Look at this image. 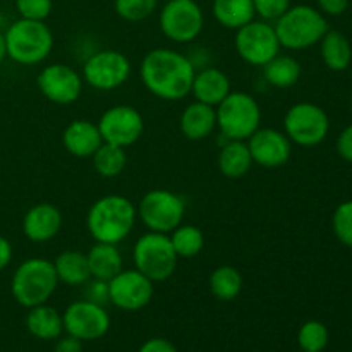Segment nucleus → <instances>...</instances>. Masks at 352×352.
I'll use <instances>...</instances> for the list:
<instances>
[{
	"instance_id": "37",
	"label": "nucleus",
	"mask_w": 352,
	"mask_h": 352,
	"mask_svg": "<svg viewBox=\"0 0 352 352\" xmlns=\"http://www.w3.org/2000/svg\"><path fill=\"white\" fill-rule=\"evenodd\" d=\"M82 299L105 306L109 302V282L91 277L85 284V298Z\"/></svg>"
},
{
	"instance_id": "30",
	"label": "nucleus",
	"mask_w": 352,
	"mask_h": 352,
	"mask_svg": "<svg viewBox=\"0 0 352 352\" xmlns=\"http://www.w3.org/2000/svg\"><path fill=\"white\" fill-rule=\"evenodd\" d=\"M93 167L96 174L103 179H113L122 174L127 165L126 148L116 146L110 143H102V146L93 153Z\"/></svg>"
},
{
	"instance_id": "46",
	"label": "nucleus",
	"mask_w": 352,
	"mask_h": 352,
	"mask_svg": "<svg viewBox=\"0 0 352 352\" xmlns=\"http://www.w3.org/2000/svg\"><path fill=\"white\" fill-rule=\"evenodd\" d=\"M164 2H167V0H164Z\"/></svg>"
},
{
	"instance_id": "39",
	"label": "nucleus",
	"mask_w": 352,
	"mask_h": 352,
	"mask_svg": "<svg viewBox=\"0 0 352 352\" xmlns=\"http://www.w3.org/2000/svg\"><path fill=\"white\" fill-rule=\"evenodd\" d=\"M138 352H179V351L170 340L162 339V337H153V339H148L146 342L141 344Z\"/></svg>"
},
{
	"instance_id": "6",
	"label": "nucleus",
	"mask_w": 352,
	"mask_h": 352,
	"mask_svg": "<svg viewBox=\"0 0 352 352\" xmlns=\"http://www.w3.org/2000/svg\"><path fill=\"white\" fill-rule=\"evenodd\" d=\"M217 110V129L223 140L246 141L261 124V109L253 95L244 91H230Z\"/></svg>"
},
{
	"instance_id": "42",
	"label": "nucleus",
	"mask_w": 352,
	"mask_h": 352,
	"mask_svg": "<svg viewBox=\"0 0 352 352\" xmlns=\"http://www.w3.org/2000/svg\"><path fill=\"white\" fill-rule=\"evenodd\" d=\"M10 260H12V244L0 236V272L9 267Z\"/></svg>"
},
{
	"instance_id": "19",
	"label": "nucleus",
	"mask_w": 352,
	"mask_h": 352,
	"mask_svg": "<svg viewBox=\"0 0 352 352\" xmlns=\"http://www.w3.org/2000/svg\"><path fill=\"white\" fill-rule=\"evenodd\" d=\"M102 143L98 126L88 119L72 120L62 133V144L72 157L91 158Z\"/></svg>"
},
{
	"instance_id": "14",
	"label": "nucleus",
	"mask_w": 352,
	"mask_h": 352,
	"mask_svg": "<svg viewBox=\"0 0 352 352\" xmlns=\"http://www.w3.org/2000/svg\"><path fill=\"white\" fill-rule=\"evenodd\" d=\"M98 129L103 143L129 148L140 141L144 133V119L140 110L131 105H113L98 119Z\"/></svg>"
},
{
	"instance_id": "44",
	"label": "nucleus",
	"mask_w": 352,
	"mask_h": 352,
	"mask_svg": "<svg viewBox=\"0 0 352 352\" xmlns=\"http://www.w3.org/2000/svg\"><path fill=\"white\" fill-rule=\"evenodd\" d=\"M351 110H352V98H351Z\"/></svg>"
},
{
	"instance_id": "12",
	"label": "nucleus",
	"mask_w": 352,
	"mask_h": 352,
	"mask_svg": "<svg viewBox=\"0 0 352 352\" xmlns=\"http://www.w3.org/2000/svg\"><path fill=\"white\" fill-rule=\"evenodd\" d=\"M234 47L237 55L254 67H263L275 55L280 54L282 48L274 24L263 19H253L236 30Z\"/></svg>"
},
{
	"instance_id": "1",
	"label": "nucleus",
	"mask_w": 352,
	"mask_h": 352,
	"mask_svg": "<svg viewBox=\"0 0 352 352\" xmlns=\"http://www.w3.org/2000/svg\"><path fill=\"white\" fill-rule=\"evenodd\" d=\"M195 62L174 48H153L140 64L144 88L164 102H181L191 93Z\"/></svg>"
},
{
	"instance_id": "16",
	"label": "nucleus",
	"mask_w": 352,
	"mask_h": 352,
	"mask_svg": "<svg viewBox=\"0 0 352 352\" xmlns=\"http://www.w3.org/2000/svg\"><path fill=\"white\" fill-rule=\"evenodd\" d=\"M36 86L48 102L55 105H71L81 98L85 81L74 67L55 62L41 69Z\"/></svg>"
},
{
	"instance_id": "27",
	"label": "nucleus",
	"mask_w": 352,
	"mask_h": 352,
	"mask_svg": "<svg viewBox=\"0 0 352 352\" xmlns=\"http://www.w3.org/2000/svg\"><path fill=\"white\" fill-rule=\"evenodd\" d=\"M212 14L227 30H239L256 17L253 0H213Z\"/></svg>"
},
{
	"instance_id": "23",
	"label": "nucleus",
	"mask_w": 352,
	"mask_h": 352,
	"mask_svg": "<svg viewBox=\"0 0 352 352\" xmlns=\"http://www.w3.org/2000/svg\"><path fill=\"white\" fill-rule=\"evenodd\" d=\"M217 165H219V170L223 177H244L253 167V158H251L246 141L226 140V143L220 148L219 157H217Z\"/></svg>"
},
{
	"instance_id": "31",
	"label": "nucleus",
	"mask_w": 352,
	"mask_h": 352,
	"mask_svg": "<svg viewBox=\"0 0 352 352\" xmlns=\"http://www.w3.org/2000/svg\"><path fill=\"white\" fill-rule=\"evenodd\" d=\"M172 248L179 258H195L205 248V236L198 226L192 223H181L168 234Z\"/></svg>"
},
{
	"instance_id": "5",
	"label": "nucleus",
	"mask_w": 352,
	"mask_h": 352,
	"mask_svg": "<svg viewBox=\"0 0 352 352\" xmlns=\"http://www.w3.org/2000/svg\"><path fill=\"white\" fill-rule=\"evenodd\" d=\"M7 57L21 65H36L47 60L54 48V33L45 21L19 17L3 33Z\"/></svg>"
},
{
	"instance_id": "47",
	"label": "nucleus",
	"mask_w": 352,
	"mask_h": 352,
	"mask_svg": "<svg viewBox=\"0 0 352 352\" xmlns=\"http://www.w3.org/2000/svg\"><path fill=\"white\" fill-rule=\"evenodd\" d=\"M301 352H305V351H301Z\"/></svg>"
},
{
	"instance_id": "13",
	"label": "nucleus",
	"mask_w": 352,
	"mask_h": 352,
	"mask_svg": "<svg viewBox=\"0 0 352 352\" xmlns=\"http://www.w3.org/2000/svg\"><path fill=\"white\" fill-rule=\"evenodd\" d=\"M62 320H64V332L81 342L102 339L110 330V315L105 306L96 305L88 299H78L71 302L62 313Z\"/></svg>"
},
{
	"instance_id": "2",
	"label": "nucleus",
	"mask_w": 352,
	"mask_h": 352,
	"mask_svg": "<svg viewBox=\"0 0 352 352\" xmlns=\"http://www.w3.org/2000/svg\"><path fill=\"white\" fill-rule=\"evenodd\" d=\"M138 219L136 205L120 195L96 199L86 213V229L95 243L120 244L131 236Z\"/></svg>"
},
{
	"instance_id": "29",
	"label": "nucleus",
	"mask_w": 352,
	"mask_h": 352,
	"mask_svg": "<svg viewBox=\"0 0 352 352\" xmlns=\"http://www.w3.org/2000/svg\"><path fill=\"white\" fill-rule=\"evenodd\" d=\"M208 287L213 298L219 299V301L229 302L241 296L244 287V278L236 267L222 265V267H217L210 274Z\"/></svg>"
},
{
	"instance_id": "15",
	"label": "nucleus",
	"mask_w": 352,
	"mask_h": 352,
	"mask_svg": "<svg viewBox=\"0 0 352 352\" xmlns=\"http://www.w3.org/2000/svg\"><path fill=\"white\" fill-rule=\"evenodd\" d=\"M155 294L153 282L136 268L120 270L109 280V302L120 311H140L146 308Z\"/></svg>"
},
{
	"instance_id": "25",
	"label": "nucleus",
	"mask_w": 352,
	"mask_h": 352,
	"mask_svg": "<svg viewBox=\"0 0 352 352\" xmlns=\"http://www.w3.org/2000/svg\"><path fill=\"white\" fill-rule=\"evenodd\" d=\"M54 267L55 272H57L58 282L69 285V287H81L91 278L88 258L81 251H62L54 260Z\"/></svg>"
},
{
	"instance_id": "28",
	"label": "nucleus",
	"mask_w": 352,
	"mask_h": 352,
	"mask_svg": "<svg viewBox=\"0 0 352 352\" xmlns=\"http://www.w3.org/2000/svg\"><path fill=\"white\" fill-rule=\"evenodd\" d=\"M261 69H263L265 81L278 89L291 88L301 78V64L292 55H275Z\"/></svg>"
},
{
	"instance_id": "7",
	"label": "nucleus",
	"mask_w": 352,
	"mask_h": 352,
	"mask_svg": "<svg viewBox=\"0 0 352 352\" xmlns=\"http://www.w3.org/2000/svg\"><path fill=\"white\" fill-rule=\"evenodd\" d=\"M134 268L151 282H165L175 274L179 256L172 248L168 234L150 232L138 237L133 248Z\"/></svg>"
},
{
	"instance_id": "20",
	"label": "nucleus",
	"mask_w": 352,
	"mask_h": 352,
	"mask_svg": "<svg viewBox=\"0 0 352 352\" xmlns=\"http://www.w3.org/2000/svg\"><path fill=\"white\" fill-rule=\"evenodd\" d=\"M179 127L186 140L203 141L212 136L217 129V110L206 103L191 102L184 107L179 119Z\"/></svg>"
},
{
	"instance_id": "34",
	"label": "nucleus",
	"mask_w": 352,
	"mask_h": 352,
	"mask_svg": "<svg viewBox=\"0 0 352 352\" xmlns=\"http://www.w3.org/2000/svg\"><path fill=\"white\" fill-rule=\"evenodd\" d=\"M332 229L340 244L352 248V199L337 206L332 215Z\"/></svg>"
},
{
	"instance_id": "36",
	"label": "nucleus",
	"mask_w": 352,
	"mask_h": 352,
	"mask_svg": "<svg viewBox=\"0 0 352 352\" xmlns=\"http://www.w3.org/2000/svg\"><path fill=\"white\" fill-rule=\"evenodd\" d=\"M253 6L260 19L275 23L291 7V0H253Z\"/></svg>"
},
{
	"instance_id": "33",
	"label": "nucleus",
	"mask_w": 352,
	"mask_h": 352,
	"mask_svg": "<svg viewBox=\"0 0 352 352\" xmlns=\"http://www.w3.org/2000/svg\"><path fill=\"white\" fill-rule=\"evenodd\" d=\"M158 0H113V10L127 23H141L157 10Z\"/></svg>"
},
{
	"instance_id": "41",
	"label": "nucleus",
	"mask_w": 352,
	"mask_h": 352,
	"mask_svg": "<svg viewBox=\"0 0 352 352\" xmlns=\"http://www.w3.org/2000/svg\"><path fill=\"white\" fill-rule=\"evenodd\" d=\"M54 352H82V342L76 337L69 336V333H62L57 340H55Z\"/></svg>"
},
{
	"instance_id": "24",
	"label": "nucleus",
	"mask_w": 352,
	"mask_h": 352,
	"mask_svg": "<svg viewBox=\"0 0 352 352\" xmlns=\"http://www.w3.org/2000/svg\"><path fill=\"white\" fill-rule=\"evenodd\" d=\"M86 258H88L89 274L93 278L109 282L122 270V254L117 244L95 243L86 253Z\"/></svg>"
},
{
	"instance_id": "22",
	"label": "nucleus",
	"mask_w": 352,
	"mask_h": 352,
	"mask_svg": "<svg viewBox=\"0 0 352 352\" xmlns=\"http://www.w3.org/2000/svg\"><path fill=\"white\" fill-rule=\"evenodd\" d=\"M26 329L38 340H57L64 333V320L57 308L48 306V302L28 309Z\"/></svg>"
},
{
	"instance_id": "43",
	"label": "nucleus",
	"mask_w": 352,
	"mask_h": 352,
	"mask_svg": "<svg viewBox=\"0 0 352 352\" xmlns=\"http://www.w3.org/2000/svg\"><path fill=\"white\" fill-rule=\"evenodd\" d=\"M7 57V45H6V36L3 33L0 31V64L3 62V58Z\"/></svg>"
},
{
	"instance_id": "21",
	"label": "nucleus",
	"mask_w": 352,
	"mask_h": 352,
	"mask_svg": "<svg viewBox=\"0 0 352 352\" xmlns=\"http://www.w3.org/2000/svg\"><path fill=\"white\" fill-rule=\"evenodd\" d=\"M230 91L232 85L229 76L219 67H203L201 71H196L191 86V95L195 100L217 107Z\"/></svg>"
},
{
	"instance_id": "11",
	"label": "nucleus",
	"mask_w": 352,
	"mask_h": 352,
	"mask_svg": "<svg viewBox=\"0 0 352 352\" xmlns=\"http://www.w3.org/2000/svg\"><path fill=\"white\" fill-rule=\"evenodd\" d=\"M133 65L122 52L105 48L86 58L82 65V81L96 91H112L126 85L131 78Z\"/></svg>"
},
{
	"instance_id": "40",
	"label": "nucleus",
	"mask_w": 352,
	"mask_h": 352,
	"mask_svg": "<svg viewBox=\"0 0 352 352\" xmlns=\"http://www.w3.org/2000/svg\"><path fill=\"white\" fill-rule=\"evenodd\" d=\"M316 3L323 16H340L349 7V0H316Z\"/></svg>"
},
{
	"instance_id": "18",
	"label": "nucleus",
	"mask_w": 352,
	"mask_h": 352,
	"mask_svg": "<svg viewBox=\"0 0 352 352\" xmlns=\"http://www.w3.org/2000/svg\"><path fill=\"white\" fill-rule=\"evenodd\" d=\"M62 213L52 203H36L23 217V234L31 243H48L62 229Z\"/></svg>"
},
{
	"instance_id": "32",
	"label": "nucleus",
	"mask_w": 352,
	"mask_h": 352,
	"mask_svg": "<svg viewBox=\"0 0 352 352\" xmlns=\"http://www.w3.org/2000/svg\"><path fill=\"white\" fill-rule=\"evenodd\" d=\"M329 329L318 320H308L298 332V344L305 352H323L329 346Z\"/></svg>"
},
{
	"instance_id": "38",
	"label": "nucleus",
	"mask_w": 352,
	"mask_h": 352,
	"mask_svg": "<svg viewBox=\"0 0 352 352\" xmlns=\"http://www.w3.org/2000/svg\"><path fill=\"white\" fill-rule=\"evenodd\" d=\"M337 153L340 158L352 164V124L347 126L337 138Z\"/></svg>"
},
{
	"instance_id": "26",
	"label": "nucleus",
	"mask_w": 352,
	"mask_h": 352,
	"mask_svg": "<svg viewBox=\"0 0 352 352\" xmlns=\"http://www.w3.org/2000/svg\"><path fill=\"white\" fill-rule=\"evenodd\" d=\"M320 55L330 71H346L352 62V47L347 36L340 31L329 30L320 40Z\"/></svg>"
},
{
	"instance_id": "17",
	"label": "nucleus",
	"mask_w": 352,
	"mask_h": 352,
	"mask_svg": "<svg viewBox=\"0 0 352 352\" xmlns=\"http://www.w3.org/2000/svg\"><path fill=\"white\" fill-rule=\"evenodd\" d=\"M253 164L263 168L284 167L292 155V143L284 131L260 127L246 140Z\"/></svg>"
},
{
	"instance_id": "10",
	"label": "nucleus",
	"mask_w": 352,
	"mask_h": 352,
	"mask_svg": "<svg viewBox=\"0 0 352 352\" xmlns=\"http://www.w3.org/2000/svg\"><path fill=\"white\" fill-rule=\"evenodd\" d=\"M160 30L172 43L195 41L205 28V14L196 0H167L160 10Z\"/></svg>"
},
{
	"instance_id": "45",
	"label": "nucleus",
	"mask_w": 352,
	"mask_h": 352,
	"mask_svg": "<svg viewBox=\"0 0 352 352\" xmlns=\"http://www.w3.org/2000/svg\"><path fill=\"white\" fill-rule=\"evenodd\" d=\"M0 23H2V16H0Z\"/></svg>"
},
{
	"instance_id": "9",
	"label": "nucleus",
	"mask_w": 352,
	"mask_h": 352,
	"mask_svg": "<svg viewBox=\"0 0 352 352\" xmlns=\"http://www.w3.org/2000/svg\"><path fill=\"white\" fill-rule=\"evenodd\" d=\"M330 131V119L325 110L311 102L294 103L284 116V133L291 143L302 148L318 146Z\"/></svg>"
},
{
	"instance_id": "4",
	"label": "nucleus",
	"mask_w": 352,
	"mask_h": 352,
	"mask_svg": "<svg viewBox=\"0 0 352 352\" xmlns=\"http://www.w3.org/2000/svg\"><path fill=\"white\" fill-rule=\"evenodd\" d=\"M280 47L287 50H305L320 43L329 31L327 17L318 9L306 3L291 6L274 23Z\"/></svg>"
},
{
	"instance_id": "3",
	"label": "nucleus",
	"mask_w": 352,
	"mask_h": 352,
	"mask_svg": "<svg viewBox=\"0 0 352 352\" xmlns=\"http://www.w3.org/2000/svg\"><path fill=\"white\" fill-rule=\"evenodd\" d=\"M54 261L47 258H28L16 268L10 280V292L17 305L30 309L45 305L58 287Z\"/></svg>"
},
{
	"instance_id": "8",
	"label": "nucleus",
	"mask_w": 352,
	"mask_h": 352,
	"mask_svg": "<svg viewBox=\"0 0 352 352\" xmlns=\"http://www.w3.org/2000/svg\"><path fill=\"white\" fill-rule=\"evenodd\" d=\"M138 217L150 232L170 234L186 215V203L170 189H151L136 206Z\"/></svg>"
},
{
	"instance_id": "35",
	"label": "nucleus",
	"mask_w": 352,
	"mask_h": 352,
	"mask_svg": "<svg viewBox=\"0 0 352 352\" xmlns=\"http://www.w3.org/2000/svg\"><path fill=\"white\" fill-rule=\"evenodd\" d=\"M19 17L31 21H45L54 10V0H16Z\"/></svg>"
}]
</instances>
